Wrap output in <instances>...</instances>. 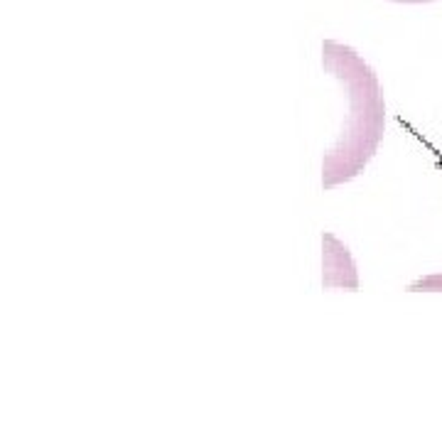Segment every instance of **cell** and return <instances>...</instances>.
<instances>
[{
	"label": "cell",
	"mask_w": 442,
	"mask_h": 442,
	"mask_svg": "<svg viewBox=\"0 0 442 442\" xmlns=\"http://www.w3.org/2000/svg\"><path fill=\"white\" fill-rule=\"evenodd\" d=\"M322 64L334 84L339 108L334 136L322 160V187L332 189L364 172L376 155L386 125V106L378 77L352 47L324 40Z\"/></svg>",
	"instance_id": "6da1fadb"
},
{
	"label": "cell",
	"mask_w": 442,
	"mask_h": 442,
	"mask_svg": "<svg viewBox=\"0 0 442 442\" xmlns=\"http://www.w3.org/2000/svg\"><path fill=\"white\" fill-rule=\"evenodd\" d=\"M393 3H408V5H420V3H432V0H393Z\"/></svg>",
	"instance_id": "7a4b0ae2"
}]
</instances>
